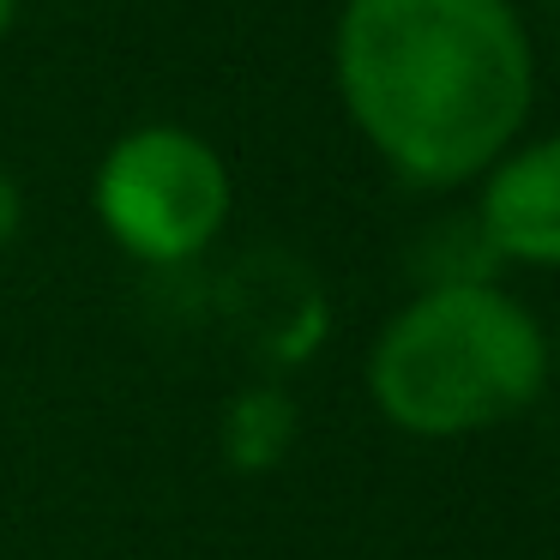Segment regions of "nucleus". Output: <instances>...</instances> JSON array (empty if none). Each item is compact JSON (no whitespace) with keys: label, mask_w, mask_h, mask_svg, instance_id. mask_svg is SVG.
Segmentation results:
<instances>
[{"label":"nucleus","mask_w":560,"mask_h":560,"mask_svg":"<svg viewBox=\"0 0 560 560\" xmlns=\"http://www.w3.org/2000/svg\"><path fill=\"white\" fill-rule=\"evenodd\" d=\"M331 85L398 182L452 194L524 139L536 43L512 0H343Z\"/></svg>","instance_id":"1"},{"label":"nucleus","mask_w":560,"mask_h":560,"mask_svg":"<svg viewBox=\"0 0 560 560\" xmlns=\"http://www.w3.org/2000/svg\"><path fill=\"white\" fill-rule=\"evenodd\" d=\"M548 338L500 283H428L380 326L368 398L416 440H464L524 416L548 386Z\"/></svg>","instance_id":"2"},{"label":"nucleus","mask_w":560,"mask_h":560,"mask_svg":"<svg viewBox=\"0 0 560 560\" xmlns=\"http://www.w3.org/2000/svg\"><path fill=\"white\" fill-rule=\"evenodd\" d=\"M235 206L230 163L206 133L145 121L103 151L91 175V211L103 235L139 266H187L223 235Z\"/></svg>","instance_id":"3"},{"label":"nucleus","mask_w":560,"mask_h":560,"mask_svg":"<svg viewBox=\"0 0 560 560\" xmlns=\"http://www.w3.org/2000/svg\"><path fill=\"white\" fill-rule=\"evenodd\" d=\"M476 223H482L494 259L560 271V133L518 139L476 194Z\"/></svg>","instance_id":"4"},{"label":"nucleus","mask_w":560,"mask_h":560,"mask_svg":"<svg viewBox=\"0 0 560 560\" xmlns=\"http://www.w3.org/2000/svg\"><path fill=\"white\" fill-rule=\"evenodd\" d=\"M295 440V404L283 386H247L223 410V458L235 470H278Z\"/></svg>","instance_id":"5"},{"label":"nucleus","mask_w":560,"mask_h":560,"mask_svg":"<svg viewBox=\"0 0 560 560\" xmlns=\"http://www.w3.org/2000/svg\"><path fill=\"white\" fill-rule=\"evenodd\" d=\"M19 230H25V194L7 170H0V247H13Z\"/></svg>","instance_id":"6"},{"label":"nucleus","mask_w":560,"mask_h":560,"mask_svg":"<svg viewBox=\"0 0 560 560\" xmlns=\"http://www.w3.org/2000/svg\"><path fill=\"white\" fill-rule=\"evenodd\" d=\"M19 25V0H0V49H7V37H13Z\"/></svg>","instance_id":"7"},{"label":"nucleus","mask_w":560,"mask_h":560,"mask_svg":"<svg viewBox=\"0 0 560 560\" xmlns=\"http://www.w3.org/2000/svg\"><path fill=\"white\" fill-rule=\"evenodd\" d=\"M548 355H555V362H560V331H555V350H548Z\"/></svg>","instance_id":"8"},{"label":"nucleus","mask_w":560,"mask_h":560,"mask_svg":"<svg viewBox=\"0 0 560 560\" xmlns=\"http://www.w3.org/2000/svg\"><path fill=\"white\" fill-rule=\"evenodd\" d=\"M555 55H560V37H555Z\"/></svg>","instance_id":"9"}]
</instances>
